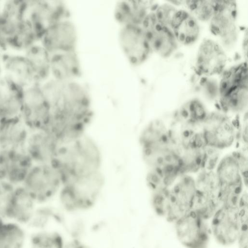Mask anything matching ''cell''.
I'll return each instance as SVG.
<instances>
[{
  "mask_svg": "<svg viewBox=\"0 0 248 248\" xmlns=\"http://www.w3.org/2000/svg\"><path fill=\"white\" fill-rule=\"evenodd\" d=\"M50 54L76 51L78 32L70 19L60 21L47 28L39 42Z\"/></svg>",
  "mask_w": 248,
  "mask_h": 248,
  "instance_id": "obj_13",
  "label": "cell"
},
{
  "mask_svg": "<svg viewBox=\"0 0 248 248\" xmlns=\"http://www.w3.org/2000/svg\"><path fill=\"white\" fill-rule=\"evenodd\" d=\"M222 73L218 87L219 97L236 88L248 86L247 62L234 65Z\"/></svg>",
  "mask_w": 248,
  "mask_h": 248,
  "instance_id": "obj_28",
  "label": "cell"
},
{
  "mask_svg": "<svg viewBox=\"0 0 248 248\" xmlns=\"http://www.w3.org/2000/svg\"><path fill=\"white\" fill-rule=\"evenodd\" d=\"M27 0H6L1 5L0 31L7 48L27 18Z\"/></svg>",
  "mask_w": 248,
  "mask_h": 248,
  "instance_id": "obj_19",
  "label": "cell"
},
{
  "mask_svg": "<svg viewBox=\"0 0 248 248\" xmlns=\"http://www.w3.org/2000/svg\"><path fill=\"white\" fill-rule=\"evenodd\" d=\"M170 28L178 43L191 45L200 35L198 20L187 10L177 9L171 20Z\"/></svg>",
  "mask_w": 248,
  "mask_h": 248,
  "instance_id": "obj_24",
  "label": "cell"
},
{
  "mask_svg": "<svg viewBox=\"0 0 248 248\" xmlns=\"http://www.w3.org/2000/svg\"><path fill=\"white\" fill-rule=\"evenodd\" d=\"M227 62V55L223 47L215 40L204 39L198 49L195 69L199 76L210 77L221 74Z\"/></svg>",
  "mask_w": 248,
  "mask_h": 248,
  "instance_id": "obj_14",
  "label": "cell"
},
{
  "mask_svg": "<svg viewBox=\"0 0 248 248\" xmlns=\"http://www.w3.org/2000/svg\"><path fill=\"white\" fill-rule=\"evenodd\" d=\"M2 75L24 89L36 85L31 64L24 54L3 52L0 56Z\"/></svg>",
  "mask_w": 248,
  "mask_h": 248,
  "instance_id": "obj_18",
  "label": "cell"
},
{
  "mask_svg": "<svg viewBox=\"0 0 248 248\" xmlns=\"http://www.w3.org/2000/svg\"><path fill=\"white\" fill-rule=\"evenodd\" d=\"M247 31L246 32V34L245 35L244 38L243 39V49L244 51V54L246 56V58H247V50H248V41H247Z\"/></svg>",
  "mask_w": 248,
  "mask_h": 248,
  "instance_id": "obj_36",
  "label": "cell"
},
{
  "mask_svg": "<svg viewBox=\"0 0 248 248\" xmlns=\"http://www.w3.org/2000/svg\"><path fill=\"white\" fill-rule=\"evenodd\" d=\"M40 86L50 108L49 122L54 131L67 138L83 134L93 115L87 88L77 80L51 78Z\"/></svg>",
  "mask_w": 248,
  "mask_h": 248,
  "instance_id": "obj_1",
  "label": "cell"
},
{
  "mask_svg": "<svg viewBox=\"0 0 248 248\" xmlns=\"http://www.w3.org/2000/svg\"><path fill=\"white\" fill-rule=\"evenodd\" d=\"M195 193V182L188 176L183 177L171 190L168 191L163 217L175 222L193 210Z\"/></svg>",
  "mask_w": 248,
  "mask_h": 248,
  "instance_id": "obj_6",
  "label": "cell"
},
{
  "mask_svg": "<svg viewBox=\"0 0 248 248\" xmlns=\"http://www.w3.org/2000/svg\"><path fill=\"white\" fill-rule=\"evenodd\" d=\"M102 155L96 142L85 134L61 144L50 164L62 185L77 177L100 170Z\"/></svg>",
  "mask_w": 248,
  "mask_h": 248,
  "instance_id": "obj_2",
  "label": "cell"
},
{
  "mask_svg": "<svg viewBox=\"0 0 248 248\" xmlns=\"http://www.w3.org/2000/svg\"><path fill=\"white\" fill-rule=\"evenodd\" d=\"M50 113L49 105L40 85H33L24 89L21 118L28 129H44Z\"/></svg>",
  "mask_w": 248,
  "mask_h": 248,
  "instance_id": "obj_7",
  "label": "cell"
},
{
  "mask_svg": "<svg viewBox=\"0 0 248 248\" xmlns=\"http://www.w3.org/2000/svg\"><path fill=\"white\" fill-rule=\"evenodd\" d=\"M34 165L25 148L2 150L0 154V181L20 186Z\"/></svg>",
  "mask_w": 248,
  "mask_h": 248,
  "instance_id": "obj_15",
  "label": "cell"
},
{
  "mask_svg": "<svg viewBox=\"0 0 248 248\" xmlns=\"http://www.w3.org/2000/svg\"><path fill=\"white\" fill-rule=\"evenodd\" d=\"M151 11L141 27L152 52L163 58L169 57L176 50L178 42L170 28L156 22Z\"/></svg>",
  "mask_w": 248,
  "mask_h": 248,
  "instance_id": "obj_16",
  "label": "cell"
},
{
  "mask_svg": "<svg viewBox=\"0 0 248 248\" xmlns=\"http://www.w3.org/2000/svg\"><path fill=\"white\" fill-rule=\"evenodd\" d=\"M155 3L149 0H121L114 11L116 21L123 26H141Z\"/></svg>",
  "mask_w": 248,
  "mask_h": 248,
  "instance_id": "obj_21",
  "label": "cell"
},
{
  "mask_svg": "<svg viewBox=\"0 0 248 248\" xmlns=\"http://www.w3.org/2000/svg\"><path fill=\"white\" fill-rule=\"evenodd\" d=\"M205 221L192 210L174 222L178 239L185 247L207 248L209 234Z\"/></svg>",
  "mask_w": 248,
  "mask_h": 248,
  "instance_id": "obj_8",
  "label": "cell"
},
{
  "mask_svg": "<svg viewBox=\"0 0 248 248\" xmlns=\"http://www.w3.org/2000/svg\"><path fill=\"white\" fill-rule=\"evenodd\" d=\"M64 248H90L87 246L81 243V242L75 240L71 242L65 247Z\"/></svg>",
  "mask_w": 248,
  "mask_h": 248,
  "instance_id": "obj_34",
  "label": "cell"
},
{
  "mask_svg": "<svg viewBox=\"0 0 248 248\" xmlns=\"http://www.w3.org/2000/svg\"><path fill=\"white\" fill-rule=\"evenodd\" d=\"M221 108L224 111H241L248 105V86L236 88L219 97Z\"/></svg>",
  "mask_w": 248,
  "mask_h": 248,
  "instance_id": "obj_30",
  "label": "cell"
},
{
  "mask_svg": "<svg viewBox=\"0 0 248 248\" xmlns=\"http://www.w3.org/2000/svg\"><path fill=\"white\" fill-rule=\"evenodd\" d=\"M118 38L125 57L133 66L143 63L152 53L141 26L121 27Z\"/></svg>",
  "mask_w": 248,
  "mask_h": 248,
  "instance_id": "obj_11",
  "label": "cell"
},
{
  "mask_svg": "<svg viewBox=\"0 0 248 248\" xmlns=\"http://www.w3.org/2000/svg\"><path fill=\"white\" fill-rule=\"evenodd\" d=\"M1 150V148L0 147V154Z\"/></svg>",
  "mask_w": 248,
  "mask_h": 248,
  "instance_id": "obj_39",
  "label": "cell"
},
{
  "mask_svg": "<svg viewBox=\"0 0 248 248\" xmlns=\"http://www.w3.org/2000/svg\"><path fill=\"white\" fill-rule=\"evenodd\" d=\"M24 89L11 79L0 78V121L21 117Z\"/></svg>",
  "mask_w": 248,
  "mask_h": 248,
  "instance_id": "obj_20",
  "label": "cell"
},
{
  "mask_svg": "<svg viewBox=\"0 0 248 248\" xmlns=\"http://www.w3.org/2000/svg\"><path fill=\"white\" fill-rule=\"evenodd\" d=\"M81 74V63L77 50L51 54V78L60 81H74L77 80Z\"/></svg>",
  "mask_w": 248,
  "mask_h": 248,
  "instance_id": "obj_22",
  "label": "cell"
},
{
  "mask_svg": "<svg viewBox=\"0 0 248 248\" xmlns=\"http://www.w3.org/2000/svg\"><path fill=\"white\" fill-rule=\"evenodd\" d=\"M216 173L220 186L242 188V175L234 155L223 158L218 164Z\"/></svg>",
  "mask_w": 248,
  "mask_h": 248,
  "instance_id": "obj_27",
  "label": "cell"
},
{
  "mask_svg": "<svg viewBox=\"0 0 248 248\" xmlns=\"http://www.w3.org/2000/svg\"><path fill=\"white\" fill-rule=\"evenodd\" d=\"M36 204L44 203L60 191V176L50 164H34L20 185Z\"/></svg>",
  "mask_w": 248,
  "mask_h": 248,
  "instance_id": "obj_4",
  "label": "cell"
},
{
  "mask_svg": "<svg viewBox=\"0 0 248 248\" xmlns=\"http://www.w3.org/2000/svg\"><path fill=\"white\" fill-rule=\"evenodd\" d=\"M215 2L214 13L209 21L210 31L226 45L231 44L237 35L236 2L233 0Z\"/></svg>",
  "mask_w": 248,
  "mask_h": 248,
  "instance_id": "obj_10",
  "label": "cell"
},
{
  "mask_svg": "<svg viewBox=\"0 0 248 248\" xmlns=\"http://www.w3.org/2000/svg\"><path fill=\"white\" fill-rule=\"evenodd\" d=\"M31 131L25 147L26 152L34 164H50L61 144L45 130Z\"/></svg>",
  "mask_w": 248,
  "mask_h": 248,
  "instance_id": "obj_17",
  "label": "cell"
},
{
  "mask_svg": "<svg viewBox=\"0 0 248 248\" xmlns=\"http://www.w3.org/2000/svg\"><path fill=\"white\" fill-rule=\"evenodd\" d=\"M177 9L170 3L155 4L151 13L156 22L163 26L170 27L172 18Z\"/></svg>",
  "mask_w": 248,
  "mask_h": 248,
  "instance_id": "obj_33",
  "label": "cell"
},
{
  "mask_svg": "<svg viewBox=\"0 0 248 248\" xmlns=\"http://www.w3.org/2000/svg\"><path fill=\"white\" fill-rule=\"evenodd\" d=\"M213 235L221 245L229 246L237 241L240 227L238 204H222L212 217Z\"/></svg>",
  "mask_w": 248,
  "mask_h": 248,
  "instance_id": "obj_12",
  "label": "cell"
},
{
  "mask_svg": "<svg viewBox=\"0 0 248 248\" xmlns=\"http://www.w3.org/2000/svg\"><path fill=\"white\" fill-rule=\"evenodd\" d=\"M105 182L100 170L74 179L62 185L60 190L61 202L69 211L88 209L95 203Z\"/></svg>",
  "mask_w": 248,
  "mask_h": 248,
  "instance_id": "obj_3",
  "label": "cell"
},
{
  "mask_svg": "<svg viewBox=\"0 0 248 248\" xmlns=\"http://www.w3.org/2000/svg\"><path fill=\"white\" fill-rule=\"evenodd\" d=\"M240 222L239 232L237 241L239 248H248V206L247 194L241 195L238 203Z\"/></svg>",
  "mask_w": 248,
  "mask_h": 248,
  "instance_id": "obj_32",
  "label": "cell"
},
{
  "mask_svg": "<svg viewBox=\"0 0 248 248\" xmlns=\"http://www.w3.org/2000/svg\"><path fill=\"white\" fill-rule=\"evenodd\" d=\"M0 9H1V5L0 4ZM8 49L6 45L5 44L4 38L1 33L0 31V51H5Z\"/></svg>",
  "mask_w": 248,
  "mask_h": 248,
  "instance_id": "obj_35",
  "label": "cell"
},
{
  "mask_svg": "<svg viewBox=\"0 0 248 248\" xmlns=\"http://www.w3.org/2000/svg\"><path fill=\"white\" fill-rule=\"evenodd\" d=\"M31 231L26 248H64L62 238L57 232L42 229Z\"/></svg>",
  "mask_w": 248,
  "mask_h": 248,
  "instance_id": "obj_29",
  "label": "cell"
},
{
  "mask_svg": "<svg viewBox=\"0 0 248 248\" xmlns=\"http://www.w3.org/2000/svg\"><path fill=\"white\" fill-rule=\"evenodd\" d=\"M187 11L197 20L209 21L215 10V0L181 1Z\"/></svg>",
  "mask_w": 248,
  "mask_h": 248,
  "instance_id": "obj_31",
  "label": "cell"
},
{
  "mask_svg": "<svg viewBox=\"0 0 248 248\" xmlns=\"http://www.w3.org/2000/svg\"><path fill=\"white\" fill-rule=\"evenodd\" d=\"M3 221H4V220L0 217V229L1 227V226L3 223Z\"/></svg>",
  "mask_w": 248,
  "mask_h": 248,
  "instance_id": "obj_37",
  "label": "cell"
},
{
  "mask_svg": "<svg viewBox=\"0 0 248 248\" xmlns=\"http://www.w3.org/2000/svg\"><path fill=\"white\" fill-rule=\"evenodd\" d=\"M26 227L4 220L0 230V248H26L28 232Z\"/></svg>",
  "mask_w": 248,
  "mask_h": 248,
  "instance_id": "obj_26",
  "label": "cell"
},
{
  "mask_svg": "<svg viewBox=\"0 0 248 248\" xmlns=\"http://www.w3.org/2000/svg\"><path fill=\"white\" fill-rule=\"evenodd\" d=\"M202 125L206 146L223 149L231 146L236 138L235 125L220 112L208 113Z\"/></svg>",
  "mask_w": 248,
  "mask_h": 248,
  "instance_id": "obj_9",
  "label": "cell"
},
{
  "mask_svg": "<svg viewBox=\"0 0 248 248\" xmlns=\"http://www.w3.org/2000/svg\"><path fill=\"white\" fill-rule=\"evenodd\" d=\"M1 76H2V70H1V66L0 62V77Z\"/></svg>",
  "mask_w": 248,
  "mask_h": 248,
  "instance_id": "obj_38",
  "label": "cell"
},
{
  "mask_svg": "<svg viewBox=\"0 0 248 248\" xmlns=\"http://www.w3.org/2000/svg\"><path fill=\"white\" fill-rule=\"evenodd\" d=\"M28 128L21 117L0 121V147L2 150L25 148Z\"/></svg>",
  "mask_w": 248,
  "mask_h": 248,
  "instance_id": "obj_23",
  "label": "cell"
},
{
  "mask_svg": "<svg viewBox=\"0 0 248 248\" xmlns=\"http://www.w3.org/2000/svg\"><path fill=\"white\" fill-rule=\"evenodd\" d=\"M27 18L41 37L45 31L50 26L70 19V10L62 0H27Z\"/></svg>",
  "mask_w": 248,
  "mask_h": 248,
  "instance_id": "obj_5",
  "label": "cell"
},
{
  "mask_svg": "<svg viewBox=\"0 0 248 248\" xmlns=\"http://www.w3.org/2000/svg\"><path fill=\"white\" fill-rule=\"evenodd\" d=\"M23 53L31 64L36 85H40L50 78L51 54L40 43L31 46Z\"/></svg>",
  "mask_w": 248,
  "mask_h": 248,
  "instance_id": "obj_25",
  "label": "cell"
}]
</instances>
